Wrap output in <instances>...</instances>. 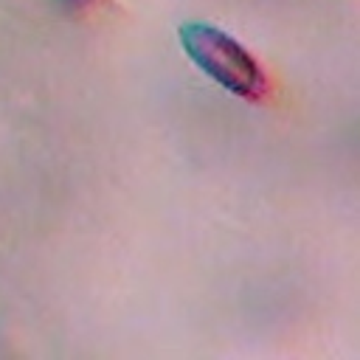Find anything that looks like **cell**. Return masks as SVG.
Segmentation results:
<instances>
[{
	"label": "cell",
	"mask_w": 360,
	"mask_h": 360,
	"mask_svg": "<svg viewBox=\"0 0 360 360\" xmlns=\"http://www.w3.org/2000/svg\"><path fill=\"white\" fill-rule=\"evenodd\" d=\"M177 39L191 65L225 93L245 101H256L267 93V76L259 59L228 31L202 20H186L177 28Z\"/></svg>",
	"instance_id": "obj_1"
},
{
	"label": "cell",
	"mask_w": 360,
	"mask_h": 360,
	"mask_svg": "<svg viewBox=\"0 0 360 360\" xmlns=\"http://www.w3.org/2000/svg\"><path fill=\"white\" fill-rule=\"evenodd\" d=\"M62 11H68V14H84L87 8H93L98 0H53Z\"/></svg>",
	"instance_id": "obj_2"
}]
</instances>
